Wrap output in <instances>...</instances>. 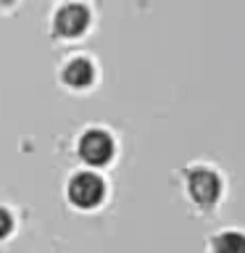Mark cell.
I'll use <instances>...</instances> for the list:
<instances>
[{"label":"cell","instance_id":"1","mask_svg":"<svg viewBox=\"0 0 245 253\" xmlns=\"http://www.w3.org/2000/svg\"><path fill=\"white\" fill-rule=\"evenodd\" d=\"M69 198L77 209H95L106 198V182L95 171H79L69 182Z\"/></svg>","mask_w":245,"mask_h":253},{"label":"cell","instance_id":"2","mask_svg":"<svg viewBox=\"0 0 245 253\" xmlns=\"http://www.w3.org/2000/svg\"><path fill=\"white\" fill-rule=\"evenodd\" d=\"M187 193H190V198H193L198 206L208 209V206H213L219 201V195H221L219 174L205 169V166H198V169H193L187 174Z\"/></svg>","mask_w":245,"mask_h":253},{"label":"cell","instance_id":"3","mask_svg":"<svg viewBox=\"0 0 245 253\" xmlns=\"http://www.w3.org/2000/svg\"><path fill=\"white\" fill-rule=\"evenodd\" d=\"M87 27H90V11L82 3H66L53 16V32L58 37L74 40L79 35H84Z\"/></svg>","mask_w":245,"mask_h":253},{"label":"cell","instance_id":"4","mask_svg":"<svg viewBox=\"0 0 245 253\" xmlns=\"http://www.w3.org/2000/svg\"><path fill=\"white\" fill-rule=\"evenodd\" d=\"M79 158L87 166H106L114 158V140L103 129H90L79 137Z\"/></svg>","mask_w":245,"mask_h":253},{"label":"cell","instance_id":"5","mask_svg":"<svg viewBox=\"0 0 245 253\" xmlns=\"http://www.w3.org/2000/svg\"><path fill=\"white\" fill-rule=\"evenodd\" d=\"M61 77H63V84L74 87V90H84V87L92 84L95 69L87 58H74V61H69L66 66H63Z\"/></svg>","mask_w":245,"mask_h":253},{"label":"cell","instance_id":"6","mask_svg":"<svg viewBox=\"0 0 245 253\" xmlns=\"http://www.w3.org/2000/svg\"><path fill=\"white\" fill-rule=\"evenodd\" d=\"M213 253H245V235L227 229L213 240Z\"/></svg>","mask_w":245,"mask_h":253},{"label":"cell","instance_id":"7","mask_svg":"<svg viewBox=\"0 0 245 253\" xmlns=\"http://www.w3.org/2000/svg\"><path fill=\"white\" fill-rule=\"evenodd\" d=\"M11 229H13V219H11V213H8L5 209H0V240L11 235Z\"/></svg>","mask_w":245,"mask_h":253},{"label":"cell","instance_id":"8","mask_svg":"<svg viewBox=\"0 0 245 253\" xmlns=\"http://www.w3.org/2000/svg\"><path fill=\"white\" fill-rule=\"evenodd\" d=\"M13 3V0H0V5H11Z\"/></svg>","mask_w":245,"mask_h":253}]
</instances>
